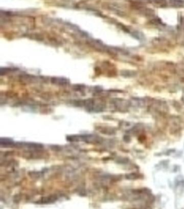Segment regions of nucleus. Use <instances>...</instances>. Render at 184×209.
Returning <instances> with one entry per match:
<instances>
[{"label":"nucleus","instance_id":"obj_1","mask_svg":"<svg viewBox=\"0 0 184 209\" xmlns=\"http://www.w3.org/2000/svg\"><path fill=\"white\" fill-rule=\"evenodd\" d=\"M13 141L10 139L8 138H1V145L4 146H10L13 144Z\"/></svg>","mask_w":184,"mask_h":209},{"label":"nucleus","instance_id":"obj_2","mask_svg":"<svg viewBox=\"0 0 184 209\" xmlns=\"http://www.w3.org/2000/svg\"><path fill=\"white\" fill-rule=\"evenodd\" d=\"M56 197H54V196H51L49 197H46V198H44L40 201V202L42 203H47L51 202H54L55 201Z\"/></svg>","mask_w":184,"mask_h":209}]
</instances>
